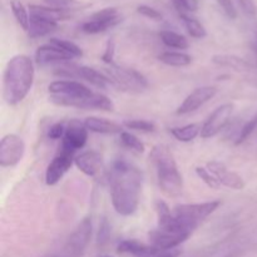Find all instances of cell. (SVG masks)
Wrapping results in <instances>:
<instances>
[{
	"label": "cell",
	"mask_w": 257,
	"mask_h": 257,
	"mask_svg": "<svg viewBox=\"0 0 257 257\" xmlns=\"http://www.w3.org/2000/svg\"><path fill=\"white\" fill-rule=\"evenodd\" d=\"M221 8H222L223 13L227 15L230 19H236L237 18V10H236L235 5H233L232 0H216Z\"/></svg>",
	"instance_id": "40"
},
{
	"label": "cell",
	"mask_w": 257,
	"mask_h": 257,
	"mask_svg": "<svg viewBox=\"0 0 257 257\" xmlns=\"http://www.w3.org/2000/svg\"><path fill=\"white\" fill-rule=\"evenodd\" d=\"M172 3L178 15L190 14L197 12L198 9V0H172Z\"/></svg>",
	"instance_id": "33"
},
{
	"label": "cell",
	"mask_w": 257,
	"mask_h": 257,
	"mask_svg": "<svg viewBox=\"0 0 257 257\" xmlns=\"http://www.w3.org/2000/svg\"><path fill=\"white\" fill-rule=\"evenodd\" d=\"M108 182L115 212L122 216L133 215L140 205L142 172L125 161H117L110 170Z\"/></svg>",
	"instance_id": "1"
},
{
	"label": "cell",
	"mask_w": 257,
	"mask_h": 257,
	"mask_svg": "<svg viewBox=\"0 0 257 257\" xmlns=\"http://www.w3.org/2000/svg\"><path fill=\"white\" fill-rule=\"evenodd\" d=\"M58 28V23L50 22V20L43 19V18L30 15V25H29V37L32 38H42L50 33L55 32Z\"/></svg>",
	"instance_id": "20"
},
{
	"label": "cell",
	"mask_w": 257,
	"mask_h": 257,
	"mask_svg": "<svg viewBox=\"0 0 257 257\" xmlns=\"http://www.w3.org/2000/svg\"><path fill=\"white\" fill-rule=\"evenodd\" d=\"M49 43H52V44L59 47L60 49H63L64 52H67L68 54L72 55L73 58H79V57H82V55H83L82 49H80V48L78 47L75 43L69 42V40L58 39V38H52V39L49 40Z\"/></svg>",
	"instance_id": "31"
},
{
	"label": "cell",
	"mask_w": 257,
	"mask_h": 257,
	"mask_svg": "<svg viewBox=\"0 0 257 257\" xmlns=\"http://www.w3.org/2000/svg\"><path fill=\"white\" fill-rule=\"evenodd\" d=\"M216 94H217V88L212 87V85L197 88L192 93H190L181 103L180 107L177 108V114H188V113L195 112L203 104H206L208 100L212 99Z\"/></svg>",
	"instance_id": "12"
},
{
	"label": "cell",
	"mask_w": 257,
	"mask_h": 257,
	"mask_svg": "<svg viewBox=\"0 0 257 257\" xmlns=\"http://www.w3.org/2000/svg\"><path fill=\"white\" fill-rule=\"evenodd\" d=\"M43 257H64L62 253H52V255H47V256H43Z\"/></svg>",
	"instance_id": "44"
},
{
	"label": "cell",
	"mask_w": 257,
	"mask_h": 257,
	"mask_svg": "<svg viewBox=\"0 0 257 257\" xmlns=\"http://www.w3.org/2000/svg\"><path fill=\"white\" fill-rule=\"evenodd\" d=\"M201 128L202 127L197 123H191V124H186L183 127L171 128V133L180 142H191L201 135Z\"/></svg>",
	"instance_id": "24"
},
{
	"label": "cell",
	"mask_w": 257,
	"mask_h": 257,
	"mask_svg": "<svg viewBox=\"0 0 257 257\" xmlns=\"http://www.w3.org/2000/svg\"><path fill=\"white\" fill-rule=\"evenodd\" d=\"M256 128H257V114L253 115V117L251 118L248 122H246L245 125L241 128L240 133H238L237 141H236V145H241V143L245 142V141L247 140L253 132H255Z\"/></svg>",
	"instance_id": "36"
},
{
	"label": "cell",
	"mask_w": 257,
	"mask_h": 257,
	"mask_svg": "<svg viewBox=\"0 0 257 257\" xmlns=\"http://www.w3.org/2000/svg\"><path fill=\"white\" fill-rule=\"evenodd\" d=\"M34 77V64L28 55L13 57L3 75V98L7 104L17 105L23 102L32 89Z\"/></svg>",
	"instance_id": "2"
},
{
	"label": "cell",
	"mask_w": 257,
	"mask_h": 257,
	"mask_svg": "<svg viewBox=\"0 0 257 257\" xmlns=\"http://www.w3.org/2000/svg\"><path fill=\"white\" fill-rule=\"evenodd\" d=\"M158 59L170 67H187L192 62V57L181 52H165L158 55Z\"/></svg>",
	"instance_id": "25"
},
{
	"label": "cell",
	"mask_w": 257,
	"mask_h": 257,
	"mask_svg": "<svg viewBox=\"0 0 257 257\" xmlns=\"http://www.w3.org/2000/svg\"><path fill=\"white\" fill-rule=\"evenodd\" d=\"M88 141V130L84 123H80L79 120H72L67 125L64 137L62 141V148L60 150L64 152L74 155L78 150H82Z\"/></svg>",
	"instance_id": "10"
},
{
	"label": "cell",
	"mask_w": 257,
	"mask_h": 257,
	"mask_svg": "<svg viewBox=\"0 0 257 257\" xmlns=\"http://www.w3.org/2000/svg\"><path fill=\"white\" fill-rule=\"evenodd\" d=\"M123 125L127 127L128 130L141 131V132H153L156 130V125L152 122H148L145 119H130L124 120Z\"/></svg>",
	"instance_id": "35"
},
{
	"label": "cell",
	"mask_w": 257,
	"mask_h": 257,
	"mask_svg": "<svg viewBox=\"0 0 257 257\" xmlns=\"http://www.w3.org/2000/svg\"><path fill=\"white\" fill-rule=\"evenodd\" d=\"M72 55L68 54L63 49H60L57 45L48 43V44L42 45L35 52V63L40 67H44L48 64H54V63H64L72 60Z\"/></svg>",
	"instance_id": "16"
},
{
	"label": "cell",
	"mask_w": 257,
	"mask_h": 257,
	"mask_svg": "<svg viewBox=\"0 0 257 257\" xmlns=\"http://www.w3.org/2000/svg\"><path fill=\"white\" fill-rule=\"evenodd\" d=\"M221 206V201H211L205 203H187V205H178L173 208V215L188 226L196 230L203 220L212 215Z\"/></svg>",
	"instance_id": "5"
},
{
	"label": "cell",
	"mask_w": 257,
	"mask_h": 257,
	"mask_svg": "<svg viewBox=\"0 0 257 257\" xmlns=\"http://www.w3.org/2000/svg\"><path fill=\"white\" fill-rule=\"evenodd\" d=\"M117 251L119 253H127L133 257H155L162 252L152 245H146L137 240H124L118 245Z\"/></svg>",
	"instance_id": "18"
},
{
	"label": "cell",
	"mask_w": 257,
	"mask_h": 257,
	"mask_svg": "<svg viewBox=\"0 0 257 257\" xmlns=\"http://www.w3.org/2000/svg\"><path fill=\"white\" fill-rule=\"evenodd\" d=\"M114 53H115V44L112 39L108 40L107 43V47H105L104 53L102 55V59L103 62L107 63V64H112L113 62V58H114Z\"/></svg>",
	"instance_id": "41"
},
{
	"label": "cell",
	"mask_w": 257,
	"mask_h": 257,
	"mask_svg": "<svg viewBox=\"0 0 257 257\" xmlns=\"http://www.w3.org/2000/svg\"><path fill=\"white\" fill-rule=\"evenodd\" d=\"M233 104L226 103V104L220 105L212 112V114L207 118L201 128V137L202 138H212L217 136L226 125L228 124L232 115Z\"/></svg>",
	"instance_id": "9"
},
{
	"label": "cell",
	"mask_w": 257,
	"mask_h": 257,
	"mask_svg": "<svg viewBox=\"0 0 257 257\" xmlns=\"http://www.w3.org/2000/svg\"><path fill=\"white\" fill-rule=\"evenodd\" d=\"M65 130H67V127H65L64 122L54 123V124L49 128V131H48V137H49L50 140H59V138L64 137Z\"/></svg>",
	"instance_id": "39"
},
{
	"label": "cell",
	"mask_w": 257,
	"mask_h": 257,
	"mask_svg": "<svg viewBox=\"0 0 257 257\" xmlns=\"http://www.w3.org/2000/svg\"><path fill=\"white\" fill-rule=\"evenodd\" d=\"M137 13L142 15V17L148 18L151 20H156V22H161L163 18L162 14L157 9H155L152 7H148V5H140L137 8Z\"/></svg>",
	"instance_id": "37"
},
{
	"label": "cell",
	"mask_w": 257,
	"mask_h": 257,
	"mask_svg": "<svg viewBox=\"0 0 257 257\" xmlns=\"http://www.w3.org/2000/svg\"><path fill=\"white\" fill-rule=\"evenodd\" d=\"M43 2L47 7L54 8L58 10H64V12H70V10L80 7V3L78 0H43Z\"/></svg>",
	"instance_id": "32"
},
{
	"label": "cell",
	"mask_w": 257,
	"mask_h": 257,
	"mask_svg": "<svg viewBox=\"0 0 257 257\" xmlns=\"http://www.w3.org/2000/svg\"><path fill=\"white\" fill-rule=\"evenodd\" d=\"M50 102L62 107H75L80 109H99L105 112H112L114 104L112 100L104 94L92 92L90 94L80 95L74 98H55L49 97Z\"/></svg>",
	"instance_id": "7"
},
{
	"label": "cell",
	"mask_w": 257,
	"mask_h": 257,
	"mask_svg": "<svg viewBox=\"0 0 257 257\" xmlns=\"http://www.w3.org/2000/svg\"><path fill=\"white\" fill-rule=\"evenodd\" d=\"M181 255L180 250H170V251H162L155 257H178Z\"/></svg>",
	"instance_id": "43"
},
{
	"label": "cell",
	"mask_w": 257,
	"mask_h": 257,
	"mask_svg": "<svg viewBox=\"0 0 257 257\" xmlns=\"http://www.w3.org/2000/svg\"><path fill=\"white\" fill-rule=\"evenodd\" d=\"M120 142L123 143L124 147L130 148V150L135 151V152H145V145H143V142L141 140H138V138L136 137L135 135H132V133L123 131V132L120 133Z\"/></svg>",
	"instance_id": "30"
},
{
	"label": "cell",
	"mask_w": 257,
	"mask_h": 257,
	"mask_svg": "<svg viewBox=\"0 0 257 257\" xmlns=\"http://www.w3.org/2000/svg\"><path fill=\"white\" fill-rule=\"evenodd\" d=\"M79 78L87 80L88 83L99 88V89H107L108 85L110 84L104 73H100L95 70L94 68L85 67V65H80L79 67Z\"/></svg>",
	"instance_id": "22"
},
{
	"label": "cell",
	"mask_w": 257,
	"mask_h": 257,
	"mask_svg": "<svg viewBox=\"0 0 257 257\" xmlns=\"http://www.w3.org/2000/svg\"><path fill=\"white\" fill-rule=\"evenodd\" d=\"M103 73L108 78L110 84L123 92L141 93L148 87L147 78L133 68L110 65Z\"/></svg>",
	"instance_id": "4"
},
{
	"label": "cell",
	"mask_w": 257,
	"mask_h": 257,
	"mask_svg": "<svg viewBox=\"0 0 257 257\" xmlns=\"http://www.w3.org/2000/svg\"><path fill=\"white\" fill-rule=\"evenodd\" d=\"M84 125L90 132L100 133V135H114V133L123 132L120 124L99 117H88L84 120Z\"/></svg>",
	"instance_id": "19"
},
{
	"label": "cell",
	"mask_w": 257,
	"mask_h": 257,
	"mask_svg": "<svg viewBox=\"0 0 257 257\" xmlns=\"http://www.w3.org/2000/svg\"><path fill=\"white\" fill-rule=\"evenodd\" d=\"M30 15H35V17L43 18V19L50 20V22H60V20H65L70 17L69 12H64V10H58L54 8L47 7V5H30L29 7Z\"/></svg>",
	"instance_id": "21"
},
{
	"label": "cell",
	"mask_w": 257,
	"mask_h": 257,
	"mask_svg": "<svg viewBox=\"0 0 257 257\" xmlns=\"http://www.w3.org/2000/svg\"><path fill=\"white\" fill-rule=\"evenodd\" d=\"M212 63L216 65H220V67H227V68H231V69L238 70V72L250 68V64H248L245 59H242V58L240 57H236V55H231V54L213 55Z\"/></svg>",
	"instance_id": "23"
},
{
	"label": "cell",
	"mask_w": 257,
	"mask_h": 257,
	"mask_svg": "<svg viewBox=\"0 0 257 257\" xmlns=\"http://www.w3.org/2000/svg\"><path fill=\"white\" fill-rule=\"evenodd\" d=\"M48 90L50 97L55 98H74L92 93L89 88L77 80H55L50 83Z\"/></svg>",
	"instance_id": "14"
},
{
	"label": "cell",
	"mask_w": 257,
	"mask_h": 257,
	"mask_svg": "<svg viewBox=\"0 0 257 257\" xmlns=\"http://www.w3.org/2000/svg\"><path fill=\"white\" fill-rule=\"evenodd\" d=\"M92 218H83L82 222L75 227L72 235L68 237L60 253L64 257H83L92 237Z\"/></svg>",
	"instance_id": "6"
},
{
	"label": "cell",
	"mask_w": 257,
	"mask_h": 257,
	"mask_svg": "<svg viewBox=\"0 0 257 257\" xmlns=\"http://www.w3.org/2000/svg\"><path fill=\"white\" fill-rule=\"evenodd\" d=\"M72 153L64 152L60 150V152L53 158L52 162L48 165L47 171H45V183L48 186H55L63 177L65 173L70 170L72 165L74 163L75 158Z\"/></svg>",
	"instance_id": "11"
},
{
	"label": "cell",
	"mask_w": 257,
	"mask_h": 257,
	"mask_svg": "<svg viewBox=\"0 0 257 257\" xmlns=\"http://www.w3.org/2000/svg\"><path fill=\"white\" fill-rule=\"evenodd\" d=\"M117 24L109 22H102V20L90 19L87 20L82 24V30L87 34H98V33H103L105 30L110 29V28L115 27Z\"/></svg>",
	"instance_id": "29"
},
{
	"label": "cell",
	"mask_w": 257,
	"mask_h": 257,
	"mask_svg": "<svg viewBox=\"0 0 257 257\" xmlns=\"http://www.w3.org/2000/svg\"><path fill=\"white\" fill-rule=\"evenodd\" d=\"M180 18L183 22V25H185V28L187 29L188 34H190L191 37L196 38V39H202V38H205L206 35H207V32H206L205 27H203L202 23H201L200 20L191 17L190 14L180 15Z\"/></svg>",
	"instance_id": "26"
},
{
	"label": "cell",
	"mask_w": 257,
	"mask_h": 257,
	"mask_svg": "<svg viewBox=\"0 0 257 257\" xmlns=\"http://www.w3.org/2000/svg\"><path fill=\"white\" fill-rule=\"evenodd\" d=\"M25 153V143L17 135H7L0 142V166L14 167L23 160Z\"/></svg>",
	"instance_id": "8"
},
{
	"label": "cell",
	"mask_w": 257,
	"mask_h": 257,
	"mask_svg": "<svg viewBox=\"0 0 257 257\" xmlns=\"http://www.w3.org/2000/svg\"><path fill=\"white\" fill-rule=\"evenodd\" d=\"M110 235V225L108 222L107 217H103L99 222V230H98V243L99 245H104L108 241Z\"/></svg>",
	"instance_id": "38"
},
{
	"label": "cell",
	"mask_w": 257,
	"mask_h": 257,
	"mask_svg": "<svg viewBox=\"0 0 257 257\" xmlns=\"http://www.w3.org/2000/svg\"><path fill=\"white\" fill-rule=\"evenodd\" d=\"M238 4H240L241 9L250 17L257 14V7L253 0H238Z\"/></svg>",
	"instance_id": "42"
},
{
	"label": "cell",
	"mask_w": 257,
	"mask_h": 257,
	"mask_svg": "<svg viewBox=\"0 0 257 257\" xmlns=\"http://www.w3.org/2000/svg\"><path fill=\"white\" fill-rule=\"evenodd\" d=\"M104 257H107V256H104Z\"/></svg>",
	"instance_id": "45"
},
{
	"label": "cell",
	"mask_w": 257,
	"mask_h": 257,
	"mask_svg": "<svg viewBox=\"0 0 257 257\" xmlns=\"http://www.w3.org/2000/svg\"><path fill=\"white\" fill-rule=\"evenodd\" d=\"M190 236L191 235H187V233L173 232V231L158 227L157 230L151 231L148 237H150V243L153 247L158 248L160 251H170L175 250L178 245L185 242Z\"/></svg>",
	"instance_id": "13"
},
{
	"label": "cell",
	"mask_w": 257,
	"mask_h": 257,
	"mask_svg": "<svg viewBox=\"0 0 257 257\" xmlns=\"http://www.w3.org/2000/svg\"><path fill=\"white\" fill-rule=\"evenodd\" d=\"M74 165L85 176L95 177L102 171L103 158L100 153L95 152V151H87L75 157Z\"/></svg>",
	"instance_id": "17"
},
{
	"label": "cell",
	"mask_w": 257,
	"mask_h": 257,
	"mask_svg": "<svg viewBox=\"0 0 257 257\" xmlns=\"http://www.w3.org/2000/svg\"><path fill=\"white\" fill-rule=\"evenodd\" d=\"M196 175H197L198 177H200L201 180H202L203 182H205L210 188L218 190V188L221 187L220 181H218L217 177H216L215 175H212V173H211L207 168L197 167L196 168Z\"/></svg>",
	"instance_id": "34"
},
{
	"label": "cell",
	"mask_w": 257,
	"mask_h": 257,
	"mask_svg": "<svg viewBox=\"0 0 257 257\" xmlns=\"http://www.w3.org/2000/svg\"><path fill=\"white\" fill-rule=\"evenodd\" d=\"M160 38L163 42V44L167 45L170 48H175V49H187L188 42L183 35L177 34L171 30H163L160 33Z\"/></svg>",
	"instance_id": "27"
},
{
	"label": "cell",
	"mask_w": 257,
	"mask_h": 257,
	"mask_svg": "<svg viewBox=\"0 0 257 257\" xmlns=\"http://www.w3.org/2000/svg\"><path fill=\"white\" fill-rule=\"evenodd\" d=\"M151 158L155 163L158 185L168 197H178L183 190V181L170 147L158 145L153 148Z\"/></svg>",
	"instance_id": "3"
},
{
	"label": "cell",
	"mask_w": 257,
	"mask_h": 257,
	"mask_svg": "<svg viewBox=\"0 0 257 257\" xmlns=\"http://www.w3.org/2000/svg\"><path fill=\"white\" fill-rule=\"evenodd\" d=\"M10 8H12L13 15H14L18 24H19L25 32H28L30 25V14L28 13L27 8L24 7V4H23L22 2H19V0H12V3H10Z\"/></svg>",
	"instance_id": "28"
},
{
	"label": "cell",
	"mask_w": 257,
	"mask_h": 257,
	"mask_svg": "<svg viewBox=\"0 0 257 257\" xmlns=\"http://www.w3.org/2000/svg\"><path fill=\"white\" fill-rule=\"evenodd\" d=\"M206 168L217 177L221 186H225V187H228L235 191H241L245 188V182H243L242 177L238 176L237 173L228 170L222 162L212 161V162L207 163V167Z\"/></svg>",
	"instance_id": "15"
}]
</instances>
